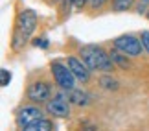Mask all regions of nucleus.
I'll use <instances>...</instances> for the list:
<instances>
[{
	"label": "nucleus",
	"mask_w": 149,
	"mask_h": 131,
	"mask_svg": "<svg viewBox=\"0 0 149 131\" xmlns=\"http://www.w3.org/2000/svg\"><path fill=\"white\" fill-rule=\"evenodd\" d=\"M79 55H81V59L87 63V67L90 70L111 74L116 68V65L111 59V54L105 52L98 44H85V46H81L79 48Z\"/></svg>",
	"instance_id": "nucleus-1"
},
{
	"label": "nucleus",
	"mask_w": 149,
	"mask_h": 131,
	"mask_svg": "<svg viewBox=\"0 0 149 131\" xmlns=\"http://www.w3.org/2000/svg\"><path fill=\"white\" fill-rule=\"evenodd\" d=\"M50 70H52V76H54L55 83L63 90H72V89H76V83H79L76 76H74V72L70 70V67L66 63H63V61H54L50 65Z\"/></svg>",
	"instance_id": "nucleus-2"
},
{
	"label": "nucleus",
	"mask_w": 149,
	"mask_h": 131,
	"mask_svg": "<svg viewBox=\"0 0 149 131\" xmlns=\"http://www.w3.org/2000/svg\"><path fill=\"white\" fill-rule=\"evenodd\" d=\"M114 48L120 50V52H123L125 55H129V57H138V55H142V52H144V44H142V41L138 37L134 35H120L114 39Z\"/></svg>",
	"instance_id": "nucleus-3"
},
{
	"label": "nucleus",
	"mask_w": 149,
	"mask_h": 131,
	"mask_svg": "<svg viewBox=\"0 0 149 131\" xmlns=\"http://www.w3.org/2000/svg\"><path fill=\"white\" fill-rule=\"evenodd\" d=\"M46 111L55 118H68L70 116V100L68 92H55V96L46 104Z\"/></svg>",
	"instance_id": "nucleus-4"
},
{
	"label": "nucleus",
	"mask_w": 149,
	"mask_h": 131,
	"mask_svg": "<svg viewBox=\"0 0 149 131\" xmlns=\"http://www.w3.org/2000/svg\"><path fill=\"white\" fill-rule=\"evenodd\" d=\"M28 100L33 104H48L52 100V85L46 81H33L28 87Z\"/></svg>",
	"instance_id": "nucleus-5"
},
{
	"label": "nucleus",
	"mask_w": 149,
	"mask_h": 131,
	"mask_svg": "<svg viewBox=\"0 0 149 131\" xmlns=\"http://www.w3.org/2000/svg\"><path fill=\"white\" fill-rule=\"evenodd\" d=\"M42 118H44V113L39 105H24L22 109H19L15 120H17V126L19 127H28L31 124L42 120Z\"/></svg>",
	"instance_id": "nucleus-6"
},
{
	"label": "nucleus",
	"mask_w": 149,
	"mask_h": 131,
	"mask_svg": "<svg viewBox=\"0 0 149 131\" xmlns=\"http://www.w3.org/2000/svg\"><path fill=\"white\" fill-rule=\"evenodd\" d=\"M37 22H39V17L33 9H24L22 13L19 15V20H17V30H19L26 39H30L33 35L37 28Z\"/></svg>",
	"instance_id": "nucleus-7"
},
{
	"label": "nucleus",
	"mask_w": 149,
	"mask_h": 131,
	"mask_svg": "<svg viewBox=\"0 0 149 131\" xmlns=\"http://www.w3.org/2000/svg\"><path fill=\"white\" fill-rule=\"evenodd\" d=\"M66 65L70 67V70L74 72V76H76V79L79 83H87L88 79H90V68L87 67V63H85L83 59H77V57H74V55H70V57L66 59Z\"/></svg>",
	"instance_id": "nucleus-8"
},
{
	"label": "nucleus",
	"mask_w": 149,
	"mask_h": 131,
	"mask_svg": "<svg viewBox=\"0 0 149 131\" xmlns=\"http://www.w3.org/2000/svg\"><path fill=\"white\" fill-rule=\"evenodd\" d=\"M66 92H68L70 104H74V105H88L90 104V94L81 89H72V90H66Z\"/></svg>",
	"instance_id": "nucleus-9"
},
{
	"label": "nucleus",
	"mask_w": 149,
	"mask_h": 131,
	"mask_svg": "<svg viewBox=\"0 0 149 131\" xmlns=\"http://www.w3.org/2000/svg\"><path fill=\"white\" fill-rule=\"evenodd\" d=\"M109 54H111L112 63L118 68H129V55H125L123 52H120V50H116V48H114L112 52H109Z\"/></svg>",
	"instance_id": "nucleus-10"
},
{
	"label": "nucleus",
	"mask_w": 149,
	"mask_h": 131,
	"mask_svg": "<svg viewBox=\"0 0 149 131\" xmlns=\"http://www.w3.org/2000/svg\"><path fill=\"white\" fill-rule=\"evenodd\" d=\"M52 129H54V122L48 118H42V120L31 124L28 127H22V131H52Z\"/></svg>",
	"instance_id": "nucleus-11"
},
{
	"label": "nucleus",
	"mask_w": 149,
	"mask_h": 131,
	"mask_svg": "<svg viewBox=\"0 0 149 131\" xmlns=\"http://www.w3.org/2000/svg\"><path fill=\"white\" fill-rule=\"evenodd\" d=\"M100 85L103 89H107V90H116L120 85H118V79H114L112 76H109V74H105V76H101L100 78Z\"/></svg>",
	"instance_id": "nucleus-12"
},
{
	"label": "nucleus",
	"mask_w": 149,
	"mask_h": 131,
	"mask_svg": "<svg viewBox=\"0 0 149 131\" xmlns=\"http://www.w3.org/2000/svg\"><path fill=\"white\" fill-rule=\"evenodd\" d=\"M134 6V0H112L114 11H127Z\"/></svg>",
	"instance_id": "nucleus-13"
},
{
	"label": "nucleus",
	"mask_w": 149,
	"mask_h": 131,
	"mask_svg": "<svg viewBox=\"0 0 149 131\" xmlns=\"http://www.w3.org/2000/svg\"><path fill=\"white\" fill-rule=\"evenodd\" d=\"M0 81H2V87H8L9 85V81H11V72L8 70V68H2V70H0Z\"/></svg>",
	"instance_id": "nucleus-14"
},
{
	"label": "nucleus",
	"mask_w": 149,
	"mask_h": 131,
	"mask_svg": "<svg viewBox=\"0 0 149 131\" xmlns=\"http://www.w3.org/2000/svg\"><path fill=\"white\" fill-rule=\"evenodd\" d=\"M81 131H98V126L92 122H88V120H83L81 122Z\"/></svg>",
	"instance_id": "nucleus-15"
},
{
	"label": "nucleus",
	"mask_w": 149,
	"mask_h": 131,
	"mask_svg": "<svg viewBox=\"0 0 149 131\" xmlns=\"http://www.w3.org/2000/svg\"><path fill=\"white\" fill-rule=\"evenodd\" d=\"M33 44H35V46H39V48H48L50 41H48V37H46V35H42V37H39Z\"/></svg>",
	"instance_id": "nucleus-16"
},
{
	"label": "nucleus",
	"mask_w": 149,
	"mask_h": 131,
	"mask_svg": "<svg viewBox=\"0 0 149 131\" xmlns=\"http://www.w3.org/2000/svg\"><path fill=\"white\" fill-rule=\"evenodd\" d=\"M140 41H142V44H144V50L149 54V32H142Z\"/></svg>",
	"instance_id": "nucleus-17"
},
{
	"label": "nucleus",
	"mask_w": 149,
	"mask_h": 131,
	"mask_svg": "<svg viewBox=\"0 0 149 131\" xmlns=\"http://www.w3.org/2000/svg\"><path fill=\"white\" fill-rule=\"evenodd\" d=\"M87 2H88V0H68V6H74V8H79V9H81Z\"/></svg>",
	"instance_id": "nucleus-18"
},
{
	"label": "nucleus",
	"mask_w": 149,
	"mask_h": 131,
	"mask_svg": "<svg viewBox=\"0 0 149 131\" xmlns=\"http://www.w3.org/2000/svg\"><path fill=\"white\" fill-rule=\"evenodd\" d=\"M105 2H107V0H90V6H92L94 9H98V8H101Z\"/></svg>",
	"instance_id": "nucleus-19"
},
{
	"label": "nucleus",
	"mask_w": 149,
	"mask_h": 131,
	"mask_svg": "<svg viewBox=\"0 0 149 131\" xmlns=\"http://www.w3.org/2000/svg\"><path fill=\"white\" fill-rule=\"evenodd\" d=\"M146 17H147V19H149V9H147V13H146Z\"/></svg>",
	"instance_id": "nucleus-20"
},
{
	"label": "nucleus",
	"mask_w": 149,
	"mask_h": 131,
	"mask_svg": "<svg viewBox=\"0 0 149 131\" xmlns=\"http://www.w3.org/2000/svg\"><path fill=\"white\" fill-rule=\"evenodd\" d=\"M88 2H90V0H88Z\"/></svg>",
	"instance_id": "nucleus-21"
}]
</instances>
